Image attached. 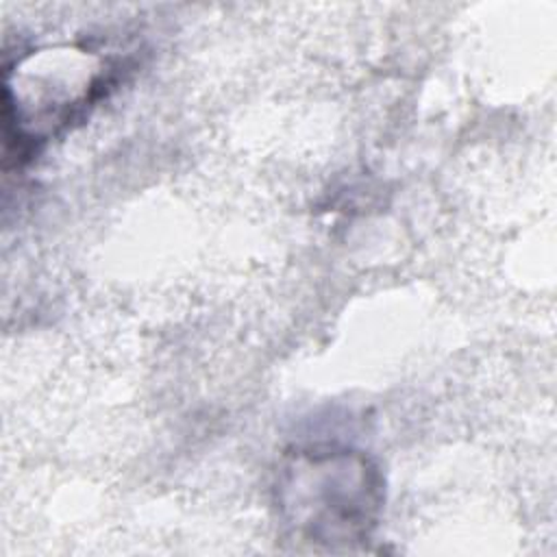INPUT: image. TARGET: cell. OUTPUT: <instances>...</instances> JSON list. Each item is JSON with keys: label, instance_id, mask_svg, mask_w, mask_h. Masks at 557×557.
<instances>
[{"label": "cell", "instance_id": "6da1fadb", "mask_svg": "<svg viewBox=\"0 0 557 557\" xmlns=\"http://www.w3.org/2000/svg\"><path fill=\"white\" fill-rule=\"evenodd\" d=\"M272 494L292 540L346 550L372 540L385 505V479L366 453L315 444L283 457Z\"/></svg>", "mask_w": 557, "mask_h": 557}]
</instances>
